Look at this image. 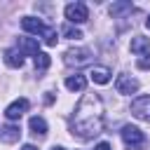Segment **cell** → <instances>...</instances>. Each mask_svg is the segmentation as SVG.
Returning <instances> with one entry per match:
<instances>
[{
  "instance_id": "6da1fadb",
  "label": "cell",
  "mask_w": 150,
  "mask_h": 150,
  "mask_svg": "<svg viewBox=\"0 0 150 150\" xmlns=\"http://www.w3.org/2000/svg\"><path fill=\"white\" fill-rule=\"evenodd\" d=\"M70 131L77 134L80 138H94L96 134L103 131V108L96 94H87L77 103L73 122H70Z\"/></svg>"
},
{
  "instance_id": "7a4b0ae2",
  "label": "cell",
  "mask_w": 150,
  "mask_h": 150,
  "mask_svg": "<svg viewBox=\"0 0 150 150\" xmlns=\"http://www.w3.org/2000/svg\"><path fill=\"white\" fill-rule=\"evenodd\" d=\"M122 141H124V145H127L129 150H141V148L145 145V134H143L138 127L127 124V127H122Z\"/></svg>"
},
{
  "instance_id": "3957f363",
  "label": "cell",
  "mask_w": 150,
  "mask_h": 150,
  "mask_svg": "<svg viewBox=\"0 0 150 150\" xmlns=\"http://www.w3.org/2000/svg\"><path fill=\"white\" fill-rule=\"evenodd\" d=\"M66 19H68V23H84L89 19L87 5L84 2H70V5H66Z\"/></svg>"
},
{
  "instance_id": "277c9868",
  "label": "cell",
  "mask_w": 150,
  "mask_h": 150,
  "mask_svg": "<svg viewBox=\"0 0 150 150\" xmlns=\"http://www.w3.org/2000/svg\"><path fill=\"white\" fill-rule=\"evenodd\" d=\"M63 61H66L68 66L80 68V66H84V63H89V61H91V52H89V49H84V47H80V49H68V52L63 54Z\"/></svg>"
},
{
  "instance_id": "5b68a950",
  "label": "cell",
  "mask_w": 150,
  "mask_h": 150,
  "mask_svg": "<svg viewBox=\"0 0 150 150\" xmlns=\"http://www.w3.org/2000/svg\"><path fill=\"white\" fill-rule=\"evenodd\" d=\"M131 115L143 120V122H150V96H141L131 103Z\"/></svg>"
},
{
  "instance_id": "8992f818",
  "label": "cell",
  "mask_w": 150,
  "mask_h": 150,
  "mask_svg": "<svg viewBox=\"0 0 150 150\" xmlns=\"http://www.w3.org/2000/svg\"><path fill=\"white\" fill-rule=\"evenodd\" d=\"M21 28L26 33H33V35H45L47 33V26L40 19H35V16H23L21 19Z\"/></svg>"
},
{
  "instance_id": "52a82bcc",
  "label": "cell",
  "mask_w": 150,
  "mask_h": 150,
  "mask_svg": "<svg viewBox=\"0 0 150 150\" xmlns=\"http://www.w3.org/2000/svg\"><path fill=\"white\" fill-rule=\"evenodd\" d=\"M115 89L120 94H136L138 91V80H134L131 75H120L115 82Z\"/></svg>"
},
{
  "instance_id": "ba28073f",
  "label": "cell",
  "mask_w": 150,
  "mask_h": 150,
  "mask_svg": "<svg viewBox=\"0 0 150 150\" xmlns=\"http://www.w3.org/2000/svg\"><path fill=\"white\" fill-rule=\"evenodd\" d=\"M26 110H28V98H16L14 103H9V105H7L5 115H7V120H19Z\"/></svg>"
},
{
  "instance_id": "9c48e42d",
  "label": "cell",
  "mask_w": 150,
  "mask_h": 150,
  "mask_svg": "<svg viewBox=\"0 0 150 150\" xmlns=\"http://www.w3.org/2000/svg\"><path fill=\"white\" fill-rule=\"evenodd\" d=\"M21 138V129L16 124H5L0 127V141L2 143H16Z\"/></svg>"
},
{
  "instance_id": "30bf717a",
  "label": "cell",
  "mask_w": 150,
  "mask_h": 150,
  "mask_svg": "<svg viewBox=\"0 0 150 150\" xmlns=\"http://www.w3.org/2000/svg\"><path fill=\"white\" fill-rule=\"evenodd\" d=\"M16 49H19L21 54H28V56L40 54V49H38V40H35V38H19Z\"/></svg>"
},
{
  "instance_id": "8fae6325",
  "label": "cell",
  "mask_w": 150,
  "mask_h": 150,
  "mask_svg": "<svg viewBox=\"0 0 150 150\" xmlns=\"http://www.w3.org/2000/svg\"><path fill=\"white\" fill-rule=\"evenodd\" d=\"M129 49L134 54H150V38H143V35H136L129 45Z\"/></svg>"
},
{
  "instance_id": "7c38bea8",
  "label": "cell",
  "mask_w": 150,
  "mask_h": 150,
  "mask_svg": "<svg viewBox=\"0 0 150 150\" xmlns=\"http://www.w3.org/2000/svg\"><path fill=\"white\" fill-rule=\"evenodd\" d=\"M89 77H91L96 84H108V82H110V70H108L105 66H94V68L89 70Z\"/></svg>"
},
{
  "instance_id": "4fadbf2b",
  "label": "cell",
  "mask_w": 150,
  "mask_h": 150,
  "mask_svg": "<svg viewBox=\"0 0 150 150\" xmlns=\"http://www.w3.org/2000/svg\"><path fill=\"white\" fill-rule=\"evenodd\" d=\"M28 127H30V134L33 136H38V138H42V136H47V122L42 120V117H30V122H28Z\"/></svg>"
},
{
  "instance_id": "5bb4252c",
  "label": "cell",
  "mask_w": 150,
  "mask_h": 150,
  "mask_svg": "<svg viewBox=\"0 0 150 150\" xmlns=\"http://www.w3.org/2000/svg\"><path fill=\"white\" fill-rule=\"evenodd\" d=\"M5 63H7L9 68H21V66H23V54H21L19 49H7V52H5Z\"/></svg>"
},
{
  "instance_id": "9a60e30c",
  "label": "cell",
  "mask_w": 150,
  "mask_h": 150,
  "mask_svg": "<svg viewBox=\"0 0 150 150\" xmlns=\"http://www.w3.org/2000/svg\"><path fill=\"white\" fill-rule=\"evenodd\" d=\"M66 87H68L70 91H84V87H87V80H84L82 75H70V77L66 80Z\"/></svg>"
},
{
  "instance_id": "2e32d148",
  "label": "cell",
  "mask_w": 150,
  "mask_h": 150,
  "mask_svg": "<svg viewBox=\"0 0 150 150\" xmlns=\"http://www.w3.org/2000/svg\"><path fill=\"white\" fill-rule=\"evenodd\" d=\"M49 63H52L49 54H45V52L35 54V68H38V70H47V68H49Z\"/></svg>"
},
{
  "instance_id": "e0dca14e",
  "label": "cell",
  "mask_w": 150,
  "mask_h": 150,
  "mask_svg": "<svg viewBox=\"0 0 150 150\" xmlns=\"http://www.w3.org/2000/svg\"><path fill=\"white\" fill-rule=\"evenodd\" d=\"M122 12H131V2H115V5H110V16H120Z\"/></svg>"
},
{
  "instance_id": "ac0fdd59",
  "label": "cell",
  "mask_w": 150,
  "mask_h": 150,
  "mask_svg": "<svg viewBox=\"0 0 150 150\" xmlns=\"http://www.w3.org/2000/svg\"><path fill=\"white\" fill-rule=\"evenodd\" d=\"M63 35L70 38V40H80V38H82L80 28H73V23H66V26H63Z\"/></svg>"
},
{
  "instance_id": "d6986e66",
  "label": "cell",
  "mask_w": 150,
  "mask_h": 150,
  "mask_svg": "<svg viewBox=\"0 0 150 150\" xmlns=\"http://www.w3.org/2000/svg\"><path fill=\"white\" fill-rule=\"evenodd\" d=\"M56 40H59V38H56V28H47V33H45V42H47L49 47H54Z\"/></svg>"
},
{
  "instance_id": "ffe728a7",
  "label": "cell",
  "mask_w": 150,
  "mask_h": 150,
  "mask_svg": "<svg viewBox=\"0 0 150 150\" xmlns=\"http://www.w3.org/2000/svg\"><path fill=\"white\" fill-rule=\"evenodd\" d=\"M138 68H143V70H148L150 68V59H138V63H136Z\"/></svg>"
},
{
  "instance_id": "44dd1931",
  "label": "cell",
  "mask_w": 150,
  "mask_h": 150,
  "mask_svg": "<svg viewBox=\"0 0 150 150\" xmlns=\"http://www.w3.org/2000/svg\"><path fill=\"white\" fill-rule=\"evenodd\" d=\"M96 150H110V145H108V143H98V145H96Z\"/></svg>"
},
{
  "instance_id": "7402d4cb",
  "label": "cell",
  "mask_w": 150,
  "mask_h": 150,
  "mask_svg": "<svg viewBox=\"0 0 150 150\" xmlns=\"http://www.w3.org/2000/svg\"><path fill=\"white\" fill-rule=\"evenodd\" d=\"M21 150H38V148H35V145H30V143H28V145H23V148H21Z\"/></svg>"
},
{
  "instance_id": "603a6c76",
  "label": "cell",
  "mask_w": 150,
  "mask_h": 150,
  "mask_svg": "<svg viewBox=\"0 0 150 150\" xmlns=\"http://www.w3.org/2000/svg\"><path fill=\"white\" fill-rule=\"evenodd\" d=\"M145 26H148V28H150V16H148V21H145Z\"/></svg>"
},
{
  "instance_id": "cb8c5ba5",
  "label": "cell",
  "mask_w": 150,
  "mask_h": 150,
  "mask_svg": "<svg viewBox=\"0 0 150 150\" xmlns=\"http://www.w3.org/2000/svg\"><path fill=\"white\" fill-rule=\"evenodd\" d=\"M52 150H63V148H52Z\"/></svg>"
}]
</instances>
